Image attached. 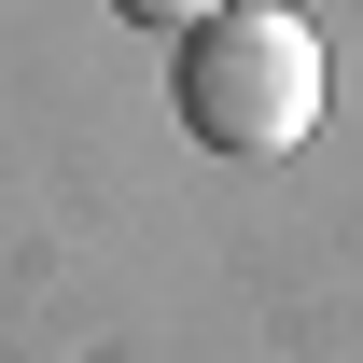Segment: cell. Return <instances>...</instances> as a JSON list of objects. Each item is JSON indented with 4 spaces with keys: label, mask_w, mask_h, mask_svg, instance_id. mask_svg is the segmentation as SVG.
Here are the masks:
<instances>
[{
    "label": "cell",
    "mask_w": 363,
    "mask_h": 363,
    "mask_svg": "<svg viewBox=\"0 0 363 363\" xmlns=\"http://www.w3.org/2000/svg\"><path fill=\"white\" fill-rule=\"evenodd\" d=\"M182 126L210 154H294L321 126V28L294 0H224L210 28H182Z\"/></svg>",
    "instance_id": "1"
},
{
    "label": "cell",
    "mask_w": 363,
    "mask_h": 363,
    "mask_svg": "<svg viewBox=\"0 0 363 363\" xmlns=\"http://www.w3.org/2000/svg\"><path fill=\"white\" fill-rule=\"evenodd\" d=\"M112 14H126V28H168V43H182V28H210L224 0H112Z\"/></svg>",
    "instance_id": "2"
}]
</instances>
